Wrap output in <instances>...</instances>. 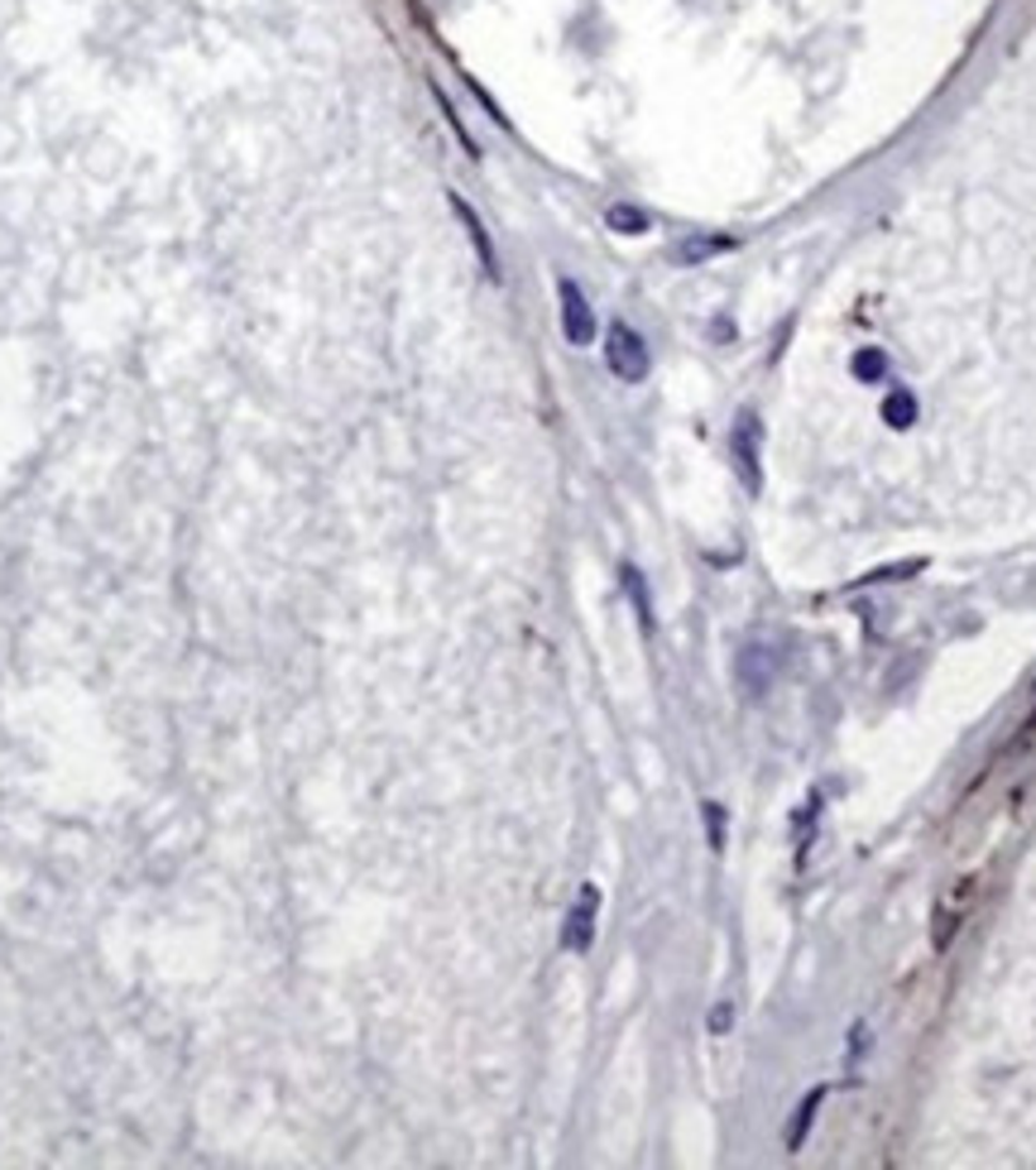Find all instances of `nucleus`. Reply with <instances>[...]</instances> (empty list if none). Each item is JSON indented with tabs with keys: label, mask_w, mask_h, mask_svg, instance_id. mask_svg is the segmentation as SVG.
<instances>
[{
	"label": "nucleus",
	"mask_w": 1036,
	"mask_h": 1170,
	"mask_svg": "<svg viewBox=\"0 0 1036 1170\" xmlns=\"http://www.w3.org/2000/svg\"><path fill=\"white\" fill-rule=\"evenodd\" d=\"M595 907H600V892L585 882L581 897H576V907H571V916H566V930H562V945L566 949H590V940H595Z\"/></svg>",
	"instance_id": "6"
},
{
	"label": "nucleus",
	"mask_w": 1036,
	"mask_h": 1170,
	"mask_svg": "<svg viewBox=\"0 0 1036 1170\" xmlns=\"http://www.w3.org/2000/svg\"><path fill=\"white\" fill-rule=\"evenodd\" d=\"M604 364H610V374L619 384H643L648 379V364H652L648 341H643L629 322H614L610 331H604Z\"/></svg>",
	"instance_id": "1"
},
{
	"label": "nucleus",
	"mask_w": 1036,
	"mask_h": 1170,
	"mask_svg": "<svg viewBox=\"0 0 1036 1170\" xmlns=\"http://www.w3.org/2000/svg\"><path fill=\"white\" fill-rule=\"evenodd\" d=\"M758 441H763V427H758V418H754V412H744V418H739V427H734V437H729V446H734V466H739V475H744L748 494H758V489H763V466H758Z\"/></svg>",
	"instance_id": "4"
},
{
	"label": "nucleus",
	"mask_w": 1036,
	"mask_h": 1170,
	"mask_svg": "<svg viewBox=\"0 0 1036 1170\" xmlns=\"http://www.w3.org/2000/svg\"><path fill=\"white\" fill-rule=\"evenodd\" d=\"M854 374H859V379H883V374H888V360H883L878 351H859L854 355Z\"/></svg>",
	"instance_id": "12"
},
{
	"label": "nucleus",
	"mask_w": 1036,
	"mask_h": 1170,
	"mask_svg": "<svg viewBox=\"0 0 1036 1170\" xmlns=\"http://www.w3.org/2000/svg\"><path fill=\"white\" fill-rule=\"evenodd\" d=\"M610 226L624 230V235H643L648 230V216L638 207H610Z\"/></svg>",
	"instance_id": "11"
},
{
	"label": "nucleus",
	"mask_w": 1036,
	"mask_h": 1170,
	"mask_svg": "<svg viewBox=\"0 0 1036 1170\" xmlns=\"http://www.w3.org/2000/svg\"><path fill=\"white\" fill-rule=\"evenodd\" d=\"M1007 753H1036V715L1026 719V725H1022V734H1017L1013 744H1007Z\"/></svg>",
	"instance_id": "15"
},
{
	"label": "nucleus",
	"mask_w": 1036,
	"mask_h": 1170,
	"mask_svg": "<svg viewBox=\"0 0 1036 1170\" xmlns=\"http://www.w3.org/2000/svg\"><path fill=\"white\" fill-rule=\"evenodd\" d=\"M729 1026V1003L725 1007H715V1012H710V1031H725Z\"/></svg>",
	"instance_id": "16"
},
{
	"label": "nucleus",
	"mask_w": 1036,
	"mask_h": 1170,
	"mask_svg": "<svg viewBox=\"0 0 1036 1170\" xmlns=\"http://www.w3.org/2000/svg\"><path fill=\"white\" fill-rule=\"evenodd\" d=\"M825 1084L821 1089H811L802 1099V1108H796V1118H792V1127H787V1151H802V1141H806V1132H811V1122H815V1112H821V1103H825Z\"/></svg>",
	"instance_id": "8"
},
{
	"label": "nucleus",
	"mask_w": 1036,
	"mask_h": 1170,
	"mask_svg": "<svg viewBox=\"0 0 1036 1170\" xmlns=\"http://www.w3.org/2000/svg\"><path fill=\"white\" fill-rule=\"evenodd\" d=\"M734 240H725V235H715V240H686L681 245V259H706V255H719V249H729Z\"/></svg>",
	"instance_id": "13"
},
{
	"label": "nucleus",
	"mask_w": 1036,
	"mask_h": 1170,
	"mask_svg": "<svg viewBox=\"0 0 1036 1170\" xmlns=\"http://www.w3.org/2000/svg\"><path fill=\"white\" fill-rule=\"evenodd\" d=\"M556 297H562V336L571 345H590L595 341V312H590V303H585L581 283L562 278V283H556Z\"/></svg>",
	"instance_id": "3"
},
{
	"label": "nucleus",
	"mask_w": 1036,
	"mask_h": 1170,
	"mask_svg": "<svg viewBox=\"0 0 1036 1170\" xmlns=\"http://www.w3.org/2000/svg\"><path fill=\"white\" fill-rule=\"evenodd\" d=\"M974 892H978V878L969 873V878H959L955 888L940 897V907H936V949H945L950 940H955L959 921L969 916V901H974Z\"/></svg>",
	"instance_id": "5"
},
{
	"label": "nucleus",
	"mask_w": 1036,
	"mask_h": 1170,
	"mask_svg": "<svg viewBox=\"0 0 1036 1170\" xmlns=\"http://www.w3.org/2000/svg\"><path fill=\"white\" fill-rule=\"evenodd\" d=\"M734 677L748 696H763L773 690V681L782 677V648L777 643H748L744 652L734 657Z\"/></svg>",
	"instance_id": "2"
},
{
	"label": "nucleus",
	"mask_w": 1036,
	"mask_h": 1170,
	"mask_svg": "<svg viewBox=\"0 0 1036 1170\" xmlns=\"http://www.w3.org/2000/svg\"><path fill=\"white\" fill-rule=\"evenodd\" d=\"M451 207H456V216L466 221V230H470V245H475V255H480V264H485V274L489 278H499V259H495V245H489V235H485V226H480V216L466 207V201L451 192Z\"/></svg>",
	"instance_id": "7"
},
{
	"label": "nucleus",
	"mask_w": 1036,
	"mask_h": 1170,
	"mask_svg": "<svg viewBox=\"0 0 1036 1170\" xmlns=\"http://www.w3.org/2000/svg\"><path fill=\"white\" fill-rule=\"evenodd\" d=\"M883 418L892 422V427H911V422H917V399H911L907 389H892L888 399H883Z\"/></svg>",
	"instance_id": "9"
},
{
	"label": "nucleus",
	"mask_w": 1036,
	"mask_h": 1170,
	"mask_svg": "<svg viewBox=\"0 0 1036 1170\" xmlns=\"http://www.w3.org/2000/svg\"><path fill=\"white\" fill-rule=\"evenodd\" d=\"M706 825H710V844H725V811H719L715 801H706Z\"/></svg>",
	"instance_id": "14"
},
{
	"label": "nucleus",
	"mask_w": 1036,
	"mask_h": 1170,
	"mask_svg": "<svg viewBox=\"0 0 1036 1170\" xmlns=\"http://www.w3.org/2000/svg\"><path fill=\"white\" fill-rule=\"evenodd\" d=\"M624 590H629V600H633V610H638V619H643V629L652 623V604H648V585H643V575H638V566H624Z\"/></svg>",
	"instance_id": "10"
}]
</instances>
